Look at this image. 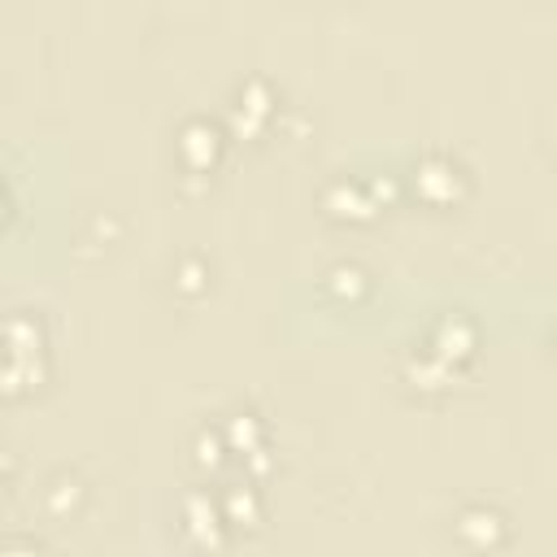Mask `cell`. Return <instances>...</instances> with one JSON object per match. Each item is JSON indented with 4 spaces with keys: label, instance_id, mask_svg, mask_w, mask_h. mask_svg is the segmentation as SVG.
Returning a JSON list of instances; mask_svg holds the SVG:
<instances>
[{
    "label": "cell",
    "instance_id": "3957f363",
    "mask_svg": "<svg viewBox=\"0 0 557 557\" xmlns=\"http://www.w3.org/2000/svg\"><path fill=\"white\" fill-rule=\"evenodd\" d=\"M457 531H461L470 544H492V540L505 531V518H500L496 509H487V505H474V509H466V513L457 518Z\"/></svg>",
    "mask_w": 557,
    "mask_h": 557
},
{
    "label": "cell",
    "instance_id": "6da1fadb",
    "mask_svg": "<svg viewBox=\"0 0 557 557\" xmlns=\"http://www.w3.org/2000/svg\"><path fill=\"white\" fill-rule=\"evenodd\" d=\"M457 183H461V170H457V161H448L444 152H431V157L418 161V191H422L426 200H435V205L453 200V196H457Z\"/></svg>",
    "mask_w": 557,
    "mask_h": 557
},
{
    "label": "cell",
    "instance_id": "7a4b0ae2",
    "mask_svg": "<svg viewBox=\"0 0 557 557\" xmlns=\"http://www.w3.org/2000/svg\"><path fill=\"white\" fill-rule=\"evenodd\" d=\"M218 148H222L218 126H213V122H205V117L187 122V126H183V135H178V152H183V161H187V165H196V170L213 165Z\"/></svg>",
    "mask_w": 557,
    "mask_h": 557
},
{
    "label": "cell",
    "instance_id": "277c9868",
    "mask_svg": "<svg viewBox=\"0 0 557 557\" xmlns=\"http://www.w3.org/2000/svg\"><path fill=\"white\" fill-rule=\"evenodd\" d=\"M187 527H191V531H200V535L222 527V522H218V509H213V500H209L205 492L187 500ZM205 540H209V535H205Z\"/></svg>",
    "mask_w": 557,
    "mask_h": 557
},
{
    "label": "cell",
    "instance_id": "5b68a950",
    "mask_svg": "<svg viewBox=\"0 0 557 557\" xmlns=\"http://www.w3.org/2000/svg\"><path fill=\"white\" fill-rule=\"evenodd\" d=\"M4 557H44V548L35 540H9L4 544Z\"/></svg>",
    "mask_w": 557,
    "mask_h": 557
}]
</instances>
